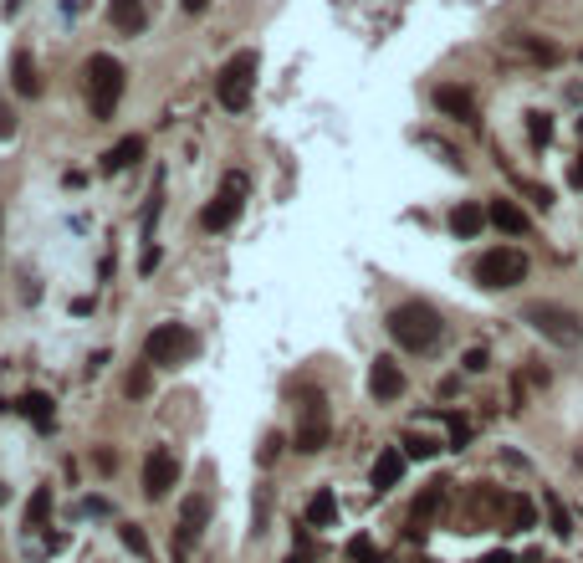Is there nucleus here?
I'll return each instance as SVG.
<instances>
[{"instance_id":"obj_2","label":"nucleus","mask_w":583,"mask_h":563,"mask_svg":"<svg viewBox=\"0 0 583 563\" xmlns=\"http://www.w3.org/2000/svg\"><path fill=\"white\" fill-rule=\"evenodd\" d=\"M82 77H87V108H93V118H113V108L123 103V82H128L123 62L98 52V57H87Z\"/></svg>"},{"instance_id":"obj_35","label":"nucleus","mask_w":583,"mask_h":563,"mask_svg":"<svg viewBox=\"0 0 583 563\" xmlns=\"http://www.w3.org/2000/svg\"><path fill=\"white\" fill-rule=\"evenodd\" d=\"M568 185H573V190H583V159H573V169H568Z\"/></svg>"},{"instance_id":"obj_30","label":"nucleus","mask_w":583,"mask_h":563,"mask_svg":"<svg viewBox=\"0 0 583 563\" xmlns=\"http://www.w3.org/2000/svg\"><path fill=\"white\" fill-rule=\"evenodd\" d=\"M405 446H410V456H435V451H440V446L425 441V436H405Z\"/></svg>"},{"instance_id":"obj_4","label":"nucleus","mask_w":583,"mask_h":563,"mask_svg":"<svg viewBox=\"0 0 583 563\" xmlns=\"http://www.w3.org/2000/svg\"><path fill=\"white\" fill-rule=\"evenodd\" d=\"M220 108L226 113H246L251 93H256V52H236L226 67H220Z\"/></svg>"},{"instance_id":"obj_25","label":"nucleus","mask_w":583,"mask_h":563,"mask_svg":"<svg viewBox=\"0 0 583 563\" xmlns=\"http://www.w3.org/2000/svg\"><path fill=\"white\" fill-rule=\"evenodd\" d=\"M548 517H553V533H558V538H568V533H573V517L563 512V502H558V497H548Z\"/></svg>"},{"instance_id":"obj_28","label":"nucleus","mask_w":583,"mask_h":563,"mask_svg":"<svg viewBox=\"0 0 583 563\" xmlns=\"http://www.w3.org/2000/svg\"><path fill=\"white\" fill-rule=\"evenodd\" d=\"M149 369H154V364H139V369L128 374V395H133V400H139V395H149Z\"/></svg>"},{"instance_id":"obj_32","label":"nucleus","mask_w":583,"mask_h":563,"mask_svg":"<svg viewBox=\"0 0 583 563\" xmlns=\"http://www.w3.org/2000/svg\"><path fill=\"white\" fill-rule=\"evenodd\" d=\"M461 364H466V374H481V369H486V349H471Z\"/></svg>"},{"instance_id":"obj_6","label":"nucleus","mask_w":583,"mask_h":563,"mask_svg":"<svg viewBox=\"0 0 583 563\" xmlns=\"http://www.w3.org/2000/svg\"><path fill=\"white\" fill-rule=\"evenodd\" d=\"M537 333H543L548 343H563V349H573V343L583 338V323H578V313H568V308H558V302H532V308L522 313Z\"/></svg>"},{"instance_id":"obj_36","label":"nucleus","mask_w":583,"mask_h":563,"mask_svg":"<svg viewBox=\"0 0 583 563\" xmlns=\"http://www.w3.org/2000/svg\"><path fill=\"white\" fill-rule=\"evenodd\" d=\"M98 471H118V456L113 451H98Z\"/></svg>"},{"instance_id":"obj_34","label":"nucleus","mask_w":583,"mask_h":563,"mask_svg":"<svg viewBox=\"0 0 583 563\" xmlns=\"http://www.w3.org/2000/svg\"><path fill=\"white\" fill-rule=\"evenodd\" d=\"M82 512H93V517H103V512H108V502H103V497H87V502H82Z\"/></svg>"},{"instance_id":"obj_3","label":"nucleus","mask_w":583,"mask_h":563,"mask_svg":"<svg viewBox=\"0 0 583 563\" xmlns=\"http://www.w3.org/2000/svg\"><path fill=\"white\" fill-rule=\"evenodd\" d=\"M190 354H195V333L185 323H159L144 338V364H154V369H179Z\"/></svg>"},{"instance_id":"obj_7","label":"nucleus","mask_w":583,"mask_h":563,"mask_svg":"<svg viewBox=\"0 0 583 563\" xmlns=\"http://www.w3.org/2000/svg\"><path fill=\"white\" fill-rule=\"evenodd\" d=\"M328 436H333V415H328V400H307V410H302V425H297L292 446H297L302 456H318V451L328 446Z\"/></svg>"},{"instance_id":"obj_1","label":"nucleus","mask_w":583,"mask_h":563,"mask_svg":"<svg viewBox=\"0 0 583 563\" xmlns=\"http://www.w3.org/2000/svg\"><path fill=\"white\" fill-rule=\"evenodd\" d=\"M389 338L410 354H430L445 338V318L430 308V302H399V308L389 313Z\"/></svg>"},{"instance_id":"obj_14","label":"nucleus","mask_w":583,"mask_h":563,"mask_svg":"<svg viewBox=\"0 0 583 563\" xmlns=\"http://www.w3.org/2000/svg\"><path fill=\"white\" fill-rule=\"evenodd\" d=\"M108 21L123 36H139L144 31V0H108Z\"/></svg>"},{"instance_id":"obj_27","label":"nucleus","mask_w":583,"mask_h":563,"mask_svg":"<svg viewBox=\"0 0 583 563\" xmlns=\"http://www.w3.org/2000/svg\"><path fill=\"white\" fill-rule=\"evenodd\" d=\"M287 563H312V538H307V528H297V538H292V553H287Z\"/></svg>"},{"instance_id":"obj_21","label":"nucleus","mask_w":583,"mask_h":563,"mask_svg":"<svg viewBox=\"0 0 583 563\" xmlns=\"http://www.w3.org/2000/svg\"><path fill=\"white\" fill-rule=\"evenodd\" d=\"M52 523V487H36L26 502V528H47Z\"/></svg>"},{"instance_id":"obj_13","label":"nucleus","mask_w":583,"mask_h":563,"mask_svg":"<svg viewBox=\"0 0 583 563\" xmlns=\"http://www.w3.org/2000/svg\"><path fill=\"white\" fill-rule=\"evenodd\" d=\"M144 159V139L139 134H128V139H118L108 154H103V175H123L128 164H139Z\"/></svg>"},{"instance_id":"obj_20","label":"nucleus","mask_w":583,"mask_h":563,"mask_svg":"<svg viewBox=\"0 0 583 563\" xmlns=\"http://www.w3.org/2000/svg\"><path fill=\"white\" fill-rule=\"evenodd\" d=\"M440 502H445V482H430V487L415 497V538L425 533V523H430V517L440 512Z\"/></svg>"},{"instance_id":"obj_24","label":"nucleus","mask_w":583,"mask_h":563,"mask_svg":"<svg viewBox=\"0 0 583 563\" xmlns=\"http://www.w3.org/2000/svg\"><path fill=\"white\" fill-rule=\"evenodd\" d=\"M532 523H537V512H532V502H527V497H512V528H517V533H527Z\"/></svg>"},{"instance_id":"obj_40","label":"nucleus","mask_w":583,"mask_h":563,"mask_svg":"<svg viewBox=\"0 0 583 563\" xmlns=\"http://www.w3.org/2000/svg\"><path fill=\"white\" fill-rule=\"evenodd\" d=\"M0 502H6V487H0Z\"/></svg>"},{"instance_id":"obj_23","label":"nucleus","mask_w":583,"mask_h":563,"mask_svg":"<svg viewBox=\"0 0 583 563\" xmlns=\"http://www.w3.org/2000/svg\"><path fill=\"white\" fill-rule=\"evenodd\" d=\"M527 134H532V144H548L553 139V118L548 113H527Z\"/></svg>"},{"instance_id":"obj_12","label":"nucleus","mask_w":583,"mask_h":563,"mask_svg":"<svg viewBox=\"0 0 583 563\" xmlns=\"http://www.w3.org/2000/svg\"><path fill=\"white\" fill-rule=\"evenodd\" d=\"M435 108L440 113H451L461 123H476V98L466 88H456V82H445V88H435Z\"/></svg>"},{"instance_id":"obj_39","label":"nucleus","mask_w":583,"mask_h":563,"mask_svg":"<svg viewBox=\"0 0 583 563\" xmlns=\"http://www.w3.org/2000/svg\"><path fill=\"white\" fill-rule=\"evenodd\" d=\"M21 6H26V0H6V16H16Z\"/></svg>"},{"instance_id":"obj_22","label":"nucleus","mask_w":583,"mask_h":563,"mask_svg":"<svg viewBox=\"0 0 583 563\" xmlns=\"http://www.w3.org/2000/svg\"><path fill=\"white\" fill-rule=\"evenodd\" d=\"M348 563H384V553L374 548V538H369V533H358V538L348 543Z\"/></svg>"},{"instance_id":"obj_29","label":"nucleus","mask_w":583,"mask_h":563,"mask_svg":"<svg viewBox=\"0 0 583 563\" xmlns=\"http://www.w3.org/2000/svg\"><path fill=\"white\" fill-rule=\"evenodd\" d=\"M277 456H282V436H266V441H261V451H256V461H261V466H272Z\"/></svg>"},{"instance_id":"obj_33","label":"nucleus","mask_w":583,"mask_h":563,"mask_svg":"<svg viewBox=\"0 0 583 563\" xmlns=\"http://www.w3.org/2000/svg\"><path fill=\"white\" fill-rule=\"evenodd\" d=\"M11 134H16V118H11L6 103H0V139H11Z\"/></svg>"},{"instance_id":"obj_10","label":"nucleus","mask_w":583,"mask_h":563,"mask_svg":"<svg viewBox=\"0 0 583 563\" xmlns=\"http://www.w3.org/2000/svg\"><path fill=\"white\" fill-rule=\"evenodd\" d=\"M369 482H374V492H394L399 482H405V451H399V446H384V451L374 456Z\"/></svg>"},{"instance_id":"obj_15","label":"nucleus","mask_w":583,"mask_h":563,"mask_svg":"<svg viewBox=\"0 0 583 563\" xmlns=\"http://www.w3.org/2000/svg\"><path fill=\"white\" fill-rule=\"evenodd\" d=\"M491 221V215L476 205V200H461L456 210H451V231L461 236V241H471V236H481V226Z\"/></svg>"},{"instance_id":"obj_11","label":"nucleus","mask_w":583,"mask_h":563,"mask_svg":"<svg viewBox=\"0 0 583 563\" xmlns=\"http://www.w3.org/2000/svg\"><path fill=\"white\" fill-rule=\"evenodd\" d=\"M236 215H241V195H236V190H220V195L200 210V226H205V231H226Z\"/></svg>"},{"instance_id":"obj_31","label":"nucleus","mask_w":583,"mask_h":563,"mask_svg":"<svg viewBox=\"0 0 583 563\" xmlns=\"http://www.w3.org/2000/svg\"><path fill=\"white\" fill-rule=\"evenodd\" d=\"M466 441H471V430H466V420H456V415H451V446L461 451Z\"/></svg>"},{"instance_id":"obj_16","label":"nucleus","mask_w":583,"mask_h":563,"mask_svg":"<svg viewBox=\"0 0 583 563\" xmlns=\"http://www.w3.org/2000/svg\"><path fill=\"white\" fill-rule=\"evenodd\" d=\"M486 215H491V226L507 231V236H527V226H532V221H527V215H522L512 200H491V205H486Z\"/></svg>"},{"instance_id":"obj_18","label":"nucleus","mask_w":583,"mask_h":563,"mask_svg":"<svg viewBox=\"0 0 583 563\" xmlns=\"http://www.w3.org/2000/svg\"><path fill=\"white\" fill-rule=\"evenodd\" d=\"M333 523H338V497L328 487H318L307 502V528H333Z\"/></svg>"},{"instance_id":"obj_38","label":"nucleus","mask_w":583,"mask_h":563,"mask_svg":"<svg viewBox=\"0 0 583 563\" xmlns=\"http://www.w3.org/2000/svg\"><path fill=\"white\" fill-rule=\"evenodd\" d=\"M481 563H512V553H486Z\"/></svg>"},{"instance_id":"obj_9","label":"nucleus","mask_w":583,"mask_h":563,"mask_svg":"<svg viewBox=\"0 0 583 563\" xmlns=\"http://www.w3.org/2000/svg\"><path fill=\"white\" fill-rule=\"evenodd\" d=\"M369 395H374L379 405H389V400H399V395H405V369H399L389 354L369 364Z\"/></svg>"},{"instance_id":"obj_37","label":"nucleus","mask_w":583,"mask_h":563,"mask_svg":"<svg viewBox=\"0 0 583 563\" xmlns=\"http://www.w3.org/2000/svg\"><path fill=\"white\" fill-rule=\"evenodd\" d=\"M179 6H185V11H190V16H200V11H205V6H210V0H179Z\"/></svg>"},{"instance_id":"obj_5","label":"nucleus","mask_w":583,"mask_h":563,"mask_svg":"<svg viewBox=\"0 0 583 563\" xmlns=\"http://www.w3.org/2000/svg\"><path fill=\"white\" fill-rule=\"evenodd\" d=\"M476 282L486 292H507V287L527 282V256L517 246H491L481 262H476Z\"/></svg>"},{"instance_id":"obj_17","label":"nucleus","mask_w":583,"mask_h":563,"mask_svg":"<svg viewBox=\"0 0 583 563\" xmlns=\"http://www.w3.org/2000/svg\"><path fill=\"white\" fill-rule=\"evenodd\" d=\"M21 415H26L36 430H52V425H57V405H52V395H41V389L21 395Z\"/></svg>"},{"instance_id":"obj_8","label":"nucleus","mask_w":583,"mask_h":563,"mask_svg":"<svg viewBox=\"0 0 583 563\" xmlns=\"http://www.w3.org/2000/svg\"><path fill=\"white\" fill-rule=\"evenodd\" d=\"M174 487H179V456L169 446H154L149 461H144V497L149 502H164Z\"/></svg>"},{"instance_id":"obj_19","label":"nucleus","mask_w":583,"mask_h":563,"mask_svg":"<svg viewBox=\"0 0 583 563\" xmlns=\"http://www.w3.org/2000/svg\"><path fill=\"white\" fill-rule=\"evenodd\" d=\"M11 82H16V93H21V98H36V93H41V77H36L31 52H16V57H11Z\"/></svg>"},{"instance_id":"obj_26","label":"nucleus","mask_w":583,"mask_h":563,"mask_svg":"<svg viewBox=\"0 0 583 563\" xmlns=\"http://www.w3.org/2000/svg\"><path fill=\"white\" fill-rule=\"evenodd\" d=\"M118 538H123V548H128V553H149V538H144L139 528H133V523H123V528H118Z\"/></svg>"}]
</instances>
